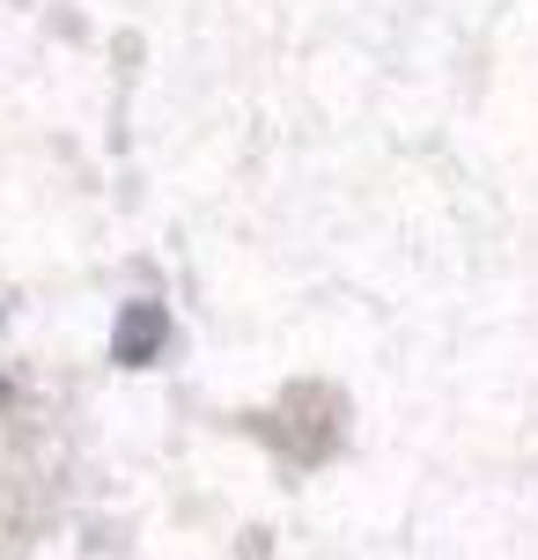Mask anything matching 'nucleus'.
Returning a JSON list of instances; mask_svg holds the SVG:
<instances>
[{
  "label": "nucleus",
  "mask_w": 538,
  "mask_h": 560,
  "mask_svg": "<svg viewBox=\"0 0 538 560\" xmlns=\"http://www.w3.org/2000/svg\"><path fill=\"white\" fill-rule=\"evenodd\" d=\"M163 332H171V317H163L155 303H133L126 317H118L112 362H118V369H141V362H155V354H163Z\"/></svg>",
  "instance_id": "nucleus-1"
}]
</instances>
